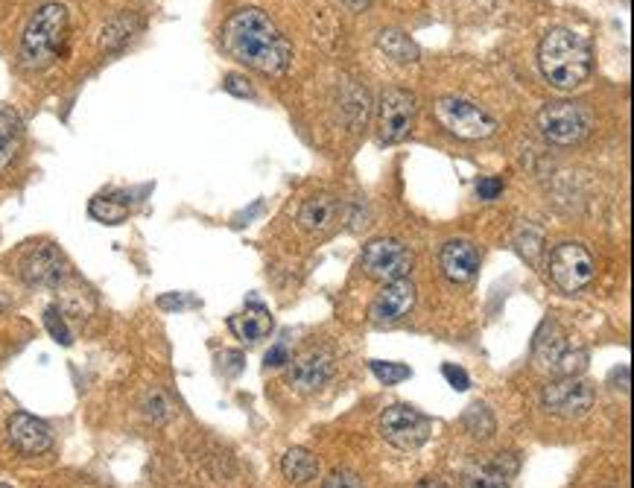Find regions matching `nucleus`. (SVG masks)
Here are the masks:
<instances>
[{
    "label": "nucleus",
    "mask_w": 634,
    "mask_h": 488,
    "mask_svg": "<svg viewBox=\"0 0 634 488\" xmlns=\"http://www.w3.org/2000/svg\"><path fill=\"white\" fill-rule=\"evenodd\" d=\"M223 47L240 65L261 74H284L293 59L287 36L263 9H237L223 24Z\"/></svg>",
    "instance_id": "obj_1"
},
{
    "label": "nucleus",
    "mask_w": 634,
    "mask_h": 488,
    "mask_svg": "<svg viewBox=\"0 0 634 488\" xmlns=\"http://www.w3.org/2000/svg\"><path fill=\"white\" fill-rule=\"evenodd\" d=\"M538 65L553 88L573 91L588 82L591 68H594V53H591L588 38L567 30V27H556L541 38Z\"/></svg>",
    "instance_id": "obj_2"
},
{
    "label": "nucleus",
    "mask_w": 634,
    "mask_h": 488,
    "mask_svg": "<svg viewBox=\"0 0 634 488\" xmlns=\"http://www.w3.org/2000/svg\"><path fill=\"white\" fill-rule=\"evenodd\" d=\"M68 38V9L62 3H44L33 12L21 36V65L30 71L50 68Z\"/></svg>",
    "instance_id": "obj_3"
},
{
    "label": "nucleus",
    "mask_w": 634,
    "mask_h": 488,
    "mask_svg": "<svg viewBox=\"0 0 634 488\" xmlns=\"http://www.w3.org/2000/svg\"><path fill=\"white\" fill-rule=\"evenodd\" d=\"M532 357L541 372L553 377H576L588 366V351L561 331L556 322H544L532 342Z\"/></svg>",
    "instance_id": "obj_4"
},
{
    "label": "nucleus",
    "mask_w": 634,
    "mask_h": 488,
    "mask_svg": "<svg viewBox=\"0 0 634 488\" xmlns=\"http://www.w3.org/2000/svg\"><path fill=\"white\" fill-rule=\"evenodd\" d=\"M433 112L450 135L462 141H485L497 132V120L465 97H439Z\"/></svg>",
    "instance_id": "obj_5"
},
{
    "label": "nucleus",
    "mask_w": 634,
    "mask_h": 488,
    "mask_svg": "<svg viewBox=\"0 0 634 488\" xmlns=\"http://www.w3.org/2000/svg\"><path fill=\"white\" fill-rule=\"evenodd\" d=\"M550 278L553 284L564 293H579L585 290L594 275H597V263L591 258V252L582 243H561L550 252Z\"/></svg>",
    "instance_id": "obj_6"
},
{
    "label": "nucleus",
    "mask_w": 634,
    "mask_h": 488,
    "mask_svg": "<svg viewBox=\"0 0 634 488\" xmlns=\"http://www.w3.org/2000/svg\"><path fill=\"white\" fill-rule=\"evenodd\" d=\"M433 433V421L415 407L395 404L380 415V436L398 451H418Z\"/></svg>",
    "instance_id": "obj_7"
},
{
    "label": "nucleus",
    "mask_w": 634,
    "mask_h": 488,
    "mask_svg": "<svg viewBox=\"0 0 634 488\" xmlns=\"http://www.w3.org/2000/svg\"><path fill=\"white\" fill-rule=\"evenodd\" d=\"M412 263H415L412 249L395 237H377L363 249V258H360L363 272L377 281H386V284L407 278L412 272Z\"/></svg>",
    "instance_id": "obj_8"
},
{
    "label": "nucleus",
    "mask_w": 634,
    "mask_h": 488,
    "mask_svg": "<svg viewBox=\"0 0 634 488\" xmlns=\"http://www.w3.org/2000/svg\"><path fill=\"white\" fill-rule=\"evenodd\" d=\"M594 401H597L594 386L579 375L559 377L550 386H544V392H541L544 410L550 415H559V418H582L591 413Z\"/></svg>",
    "instance_id": "obj_9"
},
{
    "label": "nucleus",
    "mask_w": 634,
    "mask_h": 488,
    "mask_svg": "<svg viewBox=\"0 0 634 488\" xmlns=\"http://www.w3.org/2000/svg\"><path fill=\"white\" fill-rule=\"evenodd\" d=\"M538 126H541V132H544V138L550 144L570 147V144H576V141L585 138V132H588V114H585L582 106H576V103L559 100V103H547L541 109Z\"/></svg>",
    "instance_id": "obj_10"
},
{
    "label": "nucleus",
    "mask_w": 634,
    "mask_h": 488,
    "mask_svg": "<svg viewBox=\"0 0 634 488\" xmlns=\"http://www.w3.org/2000/svg\"><path fill=\"white\" fill-rule=\"evenodd\" d=\"M377 117H380V141L401 144L412 132L415 97L404 88H386L377 100Z\"/></svg>",
    "instance_id": "obj_11"
},
{
    "label": "nucleus",
    "mask_w": 634,
    "mask_h": 488,
    "mask_svg": "<svg viewBox=\"0 0 634 488\" xmlns=\"http://www.w3.org/2000/svg\"><path fill=\"white\" fill-rule=\"evenodd\" d=\"M18 275L33 287H56L68 275V261L53 243H38L18 263Z\"/></svg>",
    "instance_id": "obj_12"
},
{
    "label": "nucleus",
    "mask_w": 634,
    "mask_h": 488,
    "mask_svg": "<svg viewBox=\"0 0 634 488\" xmlns=\"http://www.w3.org/2000/svg\"><path fill=\"white\" fill-rule=\"evenodd\" d=\"M6 433H9V442L12 448L24 456H38V453L50 451L53 445V430L30 413H15L6 424Z\"/></svg>",
    "instance_id": "obj_13"
},
{
    "label": "nucleus",
    "mask_w": 634,
    "mask_h": 488,
    "mask_svg": "<svg viewBox=\"0 0 634 488\" xmlns=\"http://www.w3.org/2000/svg\"><path fill=\"white\" fill-rule=\"evenodd\" d=\"M412 307H415V284L410 278L389 281L386 290L374 299L372 322L374 325H392V322L404 319Z\"/></svg>",
    "instance_id": "obj_14"
},
{
    "label": "nucleus",
    "mask_w": 634,
    "mask_h": 488,
    "mask_svg": "<svg viewBox=\"0 0 634 488\" xmlns=\"http://www.w3.org/2000/svg\"><path fill=\"white\" fill-rule=\"evenodd\" d=\"M334 375V354L331 351H310L299 357L290 369V383L301 392H313L325 386Z\"/></svg>",
    "instance_id": "obj_15"
},
{
    "label": "nucleus",
    "mask_w": 634,
    "mask_h": 488,
    "mask_svg": "<svg viewBox=\"0 0 634 488\" xmlns=\"http://www.w3.org/2000/svg\"><path fill=\"white\" fill-rule=\"evenodd\" d=\"M480 269V252L471 240H450L442 249V272L453 284H468Z\"/></svg>",
    "instance_id": "obj_16"
},
{
    "label": "nucleus",
    "mask_w": 634,
    "mask_h": 488,
    "mask_svg": "<svg viewBox=\"0 0 634 488\" xmlns=\"http://www.w3.org/2000/svg\"><path fill=\"white\" fill-rule=\"evenodd\" d=\"M336 214H339V199L331 196V193H319V196H310L299 211V226L310 234H322L336 223Z\"/></svg>",
    "instance_id": "obj_17"
},
{
    "label": "nucleus",
    "mask_w": 634,
    "mask_h": 488,
    "mask_svg": "<svg viewBox=\"0 0 634 488\" xmlns=\"http://www.w3.org/2000/svg\"><path fill=\"white\" fill-rule=\"evenodd\" d=\"M272 313L258 304V301H252L243 313H237V316H231L228 319V328L234 331V337L237 339H246V342H258V339L269 337V331H272Z\"/></svg>",
    "instance_id": "obj_18"
},
{
    "label": "nucleus",
    "mask_w": 634,
    "mask_h": 488,
    "mask_svg": "<svg viewBox=\"0 0 634 488\" xmlns=\"http://www.w3.org/2000/svg\"><path fill=\"white\" fill-rule=\"evenodd\" d=\"M281 471H284V477H287L290 483L304 486V483L316 480L319 462H316L313 453L304 451V448H290V451L284 453V459H281Z\"/></svg>",
    "instance_id": "obj_19"
},
{
    "label": "nucleus",
    "mask_w": 634,
    "mask_h": 488,
    "mask_svg": "<svg viewBox=\"0 0 634 488\" xmlns=\"http://www.w3.org/2000/svg\"><path fill=\"white\" fill-rule=\"evenodd\" d=\"M21 138H24L21 117L12 109H0V170L12 164L15 152L21 147Z\"/></svg>",
    "instance_id": "obj_20"
},
{
    "label": "nucleus",
    "mask_w": 634,
    "mask_h": 488,
    "mask_svg": "<svg viewBox=\"0 0 634 488\" xmlns=\"http://www.w3.org/2000/svg\"><path fill=\"white\" fill-rule=\"evenodd\" d=\"M380 50H383L389 59L404 62V65L418 59V47H415L401 30H386V33H380Z\"/></svg>",
    "instance_id": "obj_21"
},
{
    "label": "nucleus",
    "mask_w": 634,
    "mask_h": 488,
    "mask_svg": "<svg viewBox=\"0 0 634 488\" xmlns=\"http://www.w3.org/2000/svg\"><path fill=\"white\" fill-rule=\"evenodd\" d=\"M88 214H91L97 223H103V226H120V223L129 217V208H126L123 202H117V199L97 196V199H91Z\"/></svg>",
    "instance_id": "obj_22"
},
{
    "label": "nucleus",
    "mask_w": 634,
    "mask_h": 488,
    "mask_svg": "<svg viewBox=\"0 0 634 488\" xmlns=\"http://www.w3.org/2000/svg\"><path fill=\"white\" fill-rule=\"evenodd\" d=\"M132 30H135V21L126 18V15L109 21V24L103 27V50H117V47H123V44L132 38Z\"/></svg>",
    "instance_id": "obj_23"
},
{
    "label": "nucleus",
    "mask_w": 634,
    "mask_h": 488,
    "mask_svg": "<svg viewBox=\"0 0 634 488\" xmlns=\"http://www.w3.org/2000/svg\"><path fill=\"white\" fill-rule=\"evenodd\" d=\"M465 427H468L471 436L488 439V436L494 433V418L488 413V407H485V404H471L468 413H465Z\"/></svg>",
    "instance_id": "obj_24"
},
{
    "label": "nucleus",
    "mask_w": 634,
    "mask_h": 488,
    "mask_svg": "<svg viewBox=\"0 0 634 488\" xmlns=\"http://www.w3.org/2000/svg\"><path fill=\"white\" fill-rule=\"evenodd\" d=\"M465 488H509L506 471H500V465H483V468L468 474Z\"/></svg>",
    "instance_id": "obj_25"
},
{
    "label": "nucleus",
    "mask_w": 634,
    "mask_h": 488,
    "mask_svg": "<svg viewBox=\"0 0 634 488\" xmlns=\"http://www.w3.org/2000/svg\"><path fill=\"white\" fill-rule=\"evenodd\" d=\"M372 372L386 386H395V383H401V380H407L412 375L410 366H404V363H383V360H372Z\"/></svg>",
    "instance_id": "obj_26"
},
{
    "label": "nucleus",
    "mask_w": 634,
    "mask_h": 488,
    "mask_svg": "<svg viewBox=\"0 0 634 488\" xmlns=\"http://www.w3.org/2000/svg\"><path fill=\"white\" fill-rule=\"evenodd\" d=\"M44 325H47V331L56 337V342L71 345V331H68V325H65V319H62V310H59V307H47V310H44Z\"/></svg>",
    "instance_id": "obj_27"
},
{
    "label": "nucleus",
    "mask_w": 634,
    "mask_h": 488,
    "mask_svg": "<svg viewBox=\"0 0 634 488\" xmlns=\"http://www.w3.org/2000/svg\"><path fill=\"white\" fill-rule=\"evenodd\" d=\"M322 488H366V486H363V480H360L354 471H345V468H339V471H334V474L325 480V486Z\"/></svg>",
    "instance_id": "obj_28"
},
{
    "label": "nucleus",
    "mask_w": 634,
    "mask_h": 488,
    "mask_svg": "<svg viewBox=\"0 0 634 488\" xmlns=\"http://www.w3.org/2000/svg\"><path fill=\"white\" fill-rule=\"evenodd\" d=\"M477 193H480V199H485V202H494V199H500V193H503V182H500L497 176H483V179L477 182Z\"/></svg>",
    "instance_id": "obj_29"
},
{
    "label": "nucleus",
    "mask_w": 634,
    "mask_h": 488,
    "mask_svg": "<svg viewBox=\"0 0 634 488\" xmlns=\"http://www.w3.org/2000/svg\"><path fill=\"white\" fill-rule=\"evenodd\" d=\"M287 363H293L290 348H287L284 342L272 345V348H269V354H266V369H278V366H287Z\"/></svg>",
    "instance_id": "obj_30"
},
{
    "label": "nucleus",
    "mask_w": 634,
    "mask_h": 488,
    "mask_svg": "<svg viewBox=\"0 0 634 488\" xmlns=\"http://www.w3.org/2000/svg\"><path fill=\"white\" fill-rule=\"evenodd\" d=\"M442 375L448 377V383L453 389H459V392H465L468 386H471V377L465 375V369H459V366H442Z\"/></svg>",
    "instance_id": "obj_31"
},
{
    "label": "nucleus",
    "mask_w": 634,
    "mask_h": 488,
    "mask_svg": "<svg viewBox=\"0 0 634 488\" xmlns=\"http://www.w3.org/2000/svg\"><path fill=\"white\" fill-rule=\"evenodd\" d=\"M225 91L228 94H234V97H252V85H249V79H243V76L231 74L225 79Z\"/></svg>",
    "instance_id": "obj_32"
},
{
    "label": "nucleus",
    "mask_w": 634,
    "mask_h": 488,
    "mask_svg": "<svg viewBox=\"0 0 634 488\" xmlns=\"http://www.w3.org/2000/svg\"><path fill=\"white\" fill-rule=\"evenodd\" d=\"M418 488H448L442 480H436V477H427L424 483H418Z\"/></svg>",
    "instance_id": "obj_33"
},
{
    "label": "nucleus",
    "mask_w": 634,
    "mask_h": 488,
    "mask_svg": "<svg viewBox=\"0 0 634 488\" xmlns=\"http://www.w3.org/2000/svg\"><path fill=\"white\" fill-rule=\"evenodd\" d=\"M0 488H9V486H3V483H0Z\"/></svg>",
    "instance_id": "obj_34"
}]
</instances>
